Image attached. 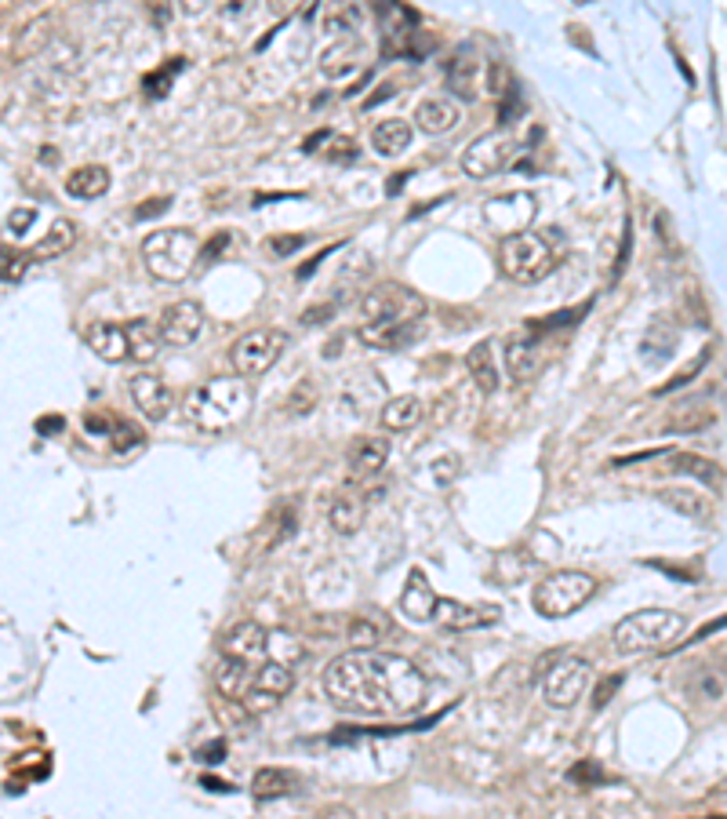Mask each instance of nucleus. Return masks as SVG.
<instances>
[{
	"label": "nucleus",
	"mask_w": 727,
	"mask_h": 819,
	"mask_svg": "<svg viewBox=\"0 0 727 819\" xmlns=\"http://www.w3.org/2000/svg\"><path fill=\"white\" fill-rule=\"evenodd\" d=\"M324 696L349 714H411L430 696L422 670L397 652L349 649L324 666Z\"/></svg>",
	"instance_id": "nucleus-1"
},
{
	"label": "nucleus",
	"mask_w": 727,
	"mask_h": 819,
	"mask_svg": "<svg viewBox=\"0 0 727 819\" xmlns=\"http://www.w3.org/2000/svg\"><path fill=\"white\" fill-rule=\"evenodd\" d=\"M252 405H255L252 382L241 376H219V379L200 382L190 393V401H186V419H190L197 430L222 433L241 423V419L252 412Z\"/></svg>",
	"instance_id": "nucleus-2"
},
{
	"label": "nucleus",
	"mask_w": 727,
	"mask_h": 819,
	"mask_svg": "<svg viewBox=\"0 0 727 819\" xmlns=\"http://www.w3.org/2000/svg\"><path fill=\"white\" fill-rule=\"evenodd\" d=\"M684 634V616L673 612V608H641V612L625 616L611 630V641L622 655H641V652H655L666 649L670 641Z\"/></svg>",
	"instance_id": "nucleus-3"
},
{
	"label": "nucleus",
	"mask_w": 727,
	"mask_h": 819,
	"mask_svg": "<svg viewBox=\"0 0 727 819\" xmlns=\"http://www.w3.org/2000/svg\"><path fill=\"white\" fill-rule=\"evenodd\" d=\"M143 259H146V270L154 273L157 281L179 284L190 277V270H197L200 263V241H197V233L182 230V227L154 230L143 241Z\"/></svg>",
	"instance_id": "nucleus-4"
},
{
	"label": "nucleus",
	"mask_w": 727,
	"mask_h": 819,
	"mask_svg": "<svg viewBox=\"0 0 727 819\" xmlns=\"http://www.w3.org/2000/svg\"><path fill=\"white\" fill-rule=\"evenodd\" d=\"M597 587L600 582L589 576V573H579V568H563V573H554L546 576L542 582L535 587V612L542 619H568L575 616L579 608H586L589 601L597 598Z\"/></svg>",
	"instance_id": "nucleus-5"
},
{
	"label": "nucleus",
	"mask_w": 727,
	"mask_h": 819,
	"mask_svg": "<svg viewBox=\"0 0 727 819\" xmlns=\"http://www.w3.org/2000/svg\"><path fill=\"white\" fill-rule=\"evenodd\" d=\"M503 273L513 281V284H535L542 281L549 270H554V233H538V230H528V233H517V238L503 241Z\"/></svg>",
	"instance_id": "nucleus-6"
},
{
	"label": "nucleus",
	"mask_w": 727,
	"mask_h": 819,
	"mask_svg": "<svg viewBox=\"0 0 727 819\" xmlns=\"http://www.w3.org/2000/svg\"><path fill=\"white\" fill-rule=\"evenodd\" d=\"M360 317H364V325H375V321H393V325H422L425 300L419 292H411L408 284L386 281V284H375V288L360 300Z\"/></svg>",
	"instance_id": "nucleus-7"
},
{
	"label": "nucleus",
	"mask_w": 727,
	"mask_h": 819,
	"mask_svg": "<svg viewBox=\"0 0 727 819\" xmlns=\"http://www.w3.org/2000/svg\"><path fill=\"white\" fill-rule=\"evenodd\" d=\"M292 335L281 328H255L244 332L241 339L230 346V365L241 379H259L281 361V354L287 350Z\"/></svg>",
	"instance_id": "nucleus-8"
},
{
	"label": "nucleus",
	"mask_w": 727,
	"mask_h": 819,
	"mask_svg": "<svg viewBox=\"0 0 727 819\" xmlns=\"http://www.w3.org/2000/svg\"><path fill=\"white\" fill-rule=\"evenodd\" d=\"M589 674H593V666L582 655H560V660H554L542 670V700L554 711H568V706L582 700Z\"/></svg>",
	"instance_id": "nucleus-9"
},
{
	"label": "nucleus",
	"mask_w": 727,
	"mask_h": 819,
	"mask_svg": "<svg viewBox=\"0 0 727 819\" xmlns=\"http://www.w3.org/2000/svg\"><path fill=\"white\" fill-rule=\"evenodd\" d=\"M513 154H517V139H513L506 128L487 132L462 150V171H466L470 179H492L495 171L509 168Z\"/></svg>",
	"instance_id": "nucleus-10"
},
{
	"label": "nucleus",
	"mask_w": 727,
	"mask_h": 819,
	"mask_svg": "<svg viewBox=\"0 0 727 819\" xmlns=\"http://www.w3.org/2000/svg\"><path fill=\"white\" fill-rule=\"evenodd\" d=\"M295 689V674H292V666H284V663H262L259 670H255V681H252V689H247V696L241 700L244 703V711L252 714V717H259V714H266V711H273L287 692Z\"/></svg>",
	"instance_id": "nucleus-11"
},
{
	"label": "nucleus",
	"mask_w": 727,
	"mask_h": 819,
	"mask_svg": "<svg viewBox=\"0 0 727 819\" xmlns=\"http://www.w3.org/2000/svg\"><path fill=\"white\" fill-rule=\"evenodd\" d=\"M535 219V197L531 193H503V197H492V201L484 204V222L492 227L495 233H503V238H517V233H528Z\"/></svg>",
	"instance_id": "nucleus-12"
},
{
	"label": "nucleus",
	"mask_w": 727,
	"mask_h": 819,
	"mask_svg": "<svg viewBox=\"0 0 727 819\" xmlns=\"http://www.w3.org/2000/svg\"><path fill=\"white\" fill-rule=\"evenodd\" d=\"M157 332H160V343H168V346H193L200 339V332H204V309L193 300L171 303L165 314L157 317Z\"/></svg>",
	"instance_id": "nucleus-13"
},
{
	"label": "nucleus",
	"mask_w": 727,
	"mask_h": 819,
	"mask_svg": "<svg viewBox=\"0 0 727 819\" xmlns=\"http://www.w3.org/2000/svg\"><path fill=\"white\" fill-rule=\"evenodd\" d=\"M131 390V401L135 408L149 419V423H165L175 408V390L168 387L160 376H149V371H139V376H131L128 382Z\"/></svg>",
	"instance_id": "nucleus-14"
},
{
	"label": "nucleus",
	"mask_w": 727,
	"mask_h": 819,
	"mask_svg": "<svg viewBox=\"0 0 727 819\" xmlns=\"http://www.w3.org/2000/svg\"><path fill=\"white\" fill-rule=\"evenodd\" d=\"M503 365H506V376L513 382H528V379L538 376V368H542V343H538V332L535 328L509 335Z\"/></svg>",
	"instance_id": "nucleus-15"
},
{
	"label": "nucleus",
	"mask_w": 727,
	"mask_h": 819,
	"mask_svg": "<svg viewBox=\"0 0 727 819\" xmlns=\"http://www.w3.org/2000/svg\"><path fill=\"white\" fill-rule=\"evenodd\" d=\"M266 644H270V630L262 623H255V619H241V623H233L219 638L222 655H230V660H244V663L266 655Z\"/></svg>",
	"instance_id": "nucleus-16"
},
{
	"label": "nucleus",
	"mask_w": 727,
	"mask_h": 819,
	"mask_svg": "<svg viewBox=\"0 0 727 819\" xmlns=\"http://www.w3.org/2000/svg\"><path fill=\"white\" fill-rule=\"evenodd\" d=\"M498 616H503L498 605H466L455 598H441V605H436V623L444 630H481L498 623Z\"/></svg>",
	"instance_id": "nucleus-17"
},
{
	"label": "nucleus",
	"mask_w": 727,
	"mask_h": 819,
	"mask_svg": "<svg viewBox=\"0 0 727 819\" xmlns=\"http://www.w3.org/2000/svg\"><path fill=\"white\" fill-rule=\"evenodd\" d=\"M84 343L92 346V354H98L109 365H120L131 357V339H128V325H117V321H98V325L84 328Z\"/></svg>",
	"instance_id": "nucleus-18"
},
{
	"label": "nucleus",
	"mask_w": 727,
	"mask_h": 819,
	"mask_svg": "<svg viewBox=\"0 0 727 819\" xmlns=\"http://www.w3.org/2000/svg\"><path fill=\"white\" fill-rule=\"evenodd\" d=\"M436 605H441L436 590L430 587L425 573H419V568H415V573H411L408 582H404V594H400V612H404L411 623H433Z\"/></svg>",
	"instance_id": "nucleus-19"
},
{
	"label": "nucleus",
	"mask_w": 727,
	"mask_h": 819,
	"mask_svg": "<svg viewBox=\"0 0 727 819\" xmlns=\"http://www.w3.org/2000/svg\"><path fill=\"white\" fill-rule=\"evenodd\" d=\"M386 459H390V444H386L382 438H357L346 449V466L357 481L379 477L386 470Z\"/></svg>",
	"instance_id": "nucleus-20"
},
{
	"label": "nucleus",
	"mask_w": 727,
	"mask_h": 819,
	"mask_svg": "<svg viewBox=\"0 0 727 819\" xmlns=\"http://www.w3.org/2000/svg\"><path fill=\"white\" fill-rule=\"evenodd\" d=\"M717 423V408H713L709 397H684L681 405L670 408L666 430L670 433H698Z\"/></svg>",
	"instance_id": "nucleus-21"
},
{
	"label": "nucleus",
	"mask_w": 727,
	"mask_h": 819,
	"mask_svg": "<svg viewBox=\"0 0 727 819\" xmlns=\"http://www.w3.org/2000/svg\"><path fill=\"white\" fill-rule=\"evenodd\" d=\"M422 325H393V321H375V325H360L357 339L371 350H404L419 339Z\"/></svg>",
	"instance_id": "nucleus-22"
},
{
	"label": "nucleus",
	"mask_w": 727,
	"mask_h": 819,
	"mask_svg": "<svg viewBox=\"0 0 727 819\" xmlns=\"http://www.w3.org/2000/svg\"><path fill=\"white\" fill-rule=\"evenodd\" d=\"M466 368H470V379L476 382V390L481 393H495L503 387V371H498V361H495V343L492 339H481L466 354Z\"/></svg>",
	"instance_id": "nucleus-23"
},
{
	"label": "nucleus",
	"mask_w": 727,
	"mask_h": 819,
	"mask_svg": "<svg viewBox=\"0 0 727 819\" xmlns=\"http://www.w3.org/2000/svg\"><path fill=\"white\" fill-rule=\"evenodd\" d=\"M211 681H215V692L222 700L241 703L247 696V689H252L255 674L247 670L244 660H230V655H222V660L215 663V674H211Z\"/></svg>",
	"instance_id": "nucleus-24"
},
{
	"label": "nucleus",
	"mask_w": 727,
	"mask_h": 819,
	"mask_svg": "<svg viewBox=\"0 0 727 819\" xmlns=\"http://www.w3.org/2000/svg\"><path fill=\"white\" fill-rule=\"evenodd\" d=\"M462 120V109L451 103V98H422L415 106V124L425 135H444L455 132Z\"/></svg>",
	"instance_id": "nucleus-25"
},
{
	"label": "nucleus",
	"mask_w": 727,
	"mask_h": 819,
	"mask_svg": "<svg viewBox=\"0 0 727 819\" xmlns=\"http://www.w3.org/2000/svg\"><path fill=\"white\" fill-rule=\"evenodd\" d=\"M447 88L462 103H473L481 95V62H476L470 52H462L447 62Z\"/></svg>",
	"instance_id": "nucleus-26"
},
{
	"label": "nucleus",
	"mask_w": 727,
	"mask_h": 819,
	"mask_svg": "<svg viewBox=\"0 0 727 819\" xmlns=\"http://www.w3.org/2000/svg\"><path fill=\"white\" fill-rule=\"evenodd\" d=\"M422 412H425V408H422V401L415 393H400V397H390V401L382 405L379 423H382V430H390V433H404V430L422 423Z\"/></svg>",
	"instance_id": "nucleus-27"
},
{
	"label": "nucleus",
	"mask_w": 727,
	"mask_h": 819,
	"mask_svg": "<svg viewBox=\"0 0 727 819\" xmlns=\"http://www.w3.org/2000/svg\"><path fill=\"white\" fill-rule=\"evenodd\" d=\"M73 241H77V227H73V219H55L52 230L44 233V241H36L30 248V259L33 263H48V259H59L66 255Z\"/></svg>",
	"instance_id": "nucleus-28"
},
{
	"label": "nucleus",
	"mask_w": 727,
	"mask_h": 819,
	"mask_svg": "<svg viewBox=\"0 0 727 819\" xmlns=\"http://www.w3.org/2000/svg\"><path fill=\"white\" fill-rule=\"evenodd\" d=\"M371 146H375V154H382V157H400L411 146V124L400 117L379 120L371 128Z\"/></svg>",
	"instance_id": "nucleus-29"
},
{
	"label": "nucleus",
	"mask_w": 727,
	"mask_h": 819,
	"mask_svg": "<svg viewBox=\"0 0 727 819\" xmlns=\"http://www.w3.org/2000/svg\"><path fill=\"white\" fill-rule=\"evenodd\" d=\"M109 190V171L103 165H84L66 179V193L77 197V201H95Z\"/></svg>",
	"instance_id": "nucleus-30"
},
{
	"label": "nucleus",
	"mask_w": 727,
	"mask_h": 819,
	"mask_svg": "<svg viewBox=\"0 0 727 819\" xmlns=\"http://www.w3.org/2000/svg\"><path fill=\"white\" fill-rule=\"evenodd\" d=\"M128 325V339H131V361L139 365H149L160 350V332H157V321H146V317H135V321H124Z\"/></svg>",
	"instance_id": "nucleus-31"
},
{
	"label": "nucleus",
	"mask_w": 727,
	"mask_h": 819,
	"mask_svg": "<svg viewBox=\"0 0 727 819\" xmlns=\"http://www.w3.org/2000/svg\"><path fill=\"white\" fill-rule=\"evenodd\" d=\"M364 514H368L364 500H357V495H338L328 511L331 532H338V536H354V532L364 525Z\"/></svg>",
	"instance_id": "nucleus-32"
},
{
	"label": "nucleus",
	"mask_w": 727,
	"mask_h": 819,
	"mask_svg": "<svg viewBox=\"0 0 727 819\" xmlns=\"http://www.w3.org/2000/svg\"><path fill=\"white\" fill-rule=\"evenodd\" d=\"M670 474H684V477H698L706 485H717L720 481V466L706 455L695 452H670Z\"/></svg>",
	"instance_id": "nucleus-33"
},
{
	"label": "nucleus",
	"mask_w": 727,
	"mask_h": 819,
	"mask_svg": "<svg viewBox=\"0 0 727 819\" xmlns=\"http://www.w3.org/2000/svg\"><path fill=\"white\" fill-rule=\"evenodd\" d=\"M292 790H295V776L287 773V768H259L252 779V794L259 801L284 798V794H292Z\"/></svg>",
	"instance_id": "nucleus-34"
},
{
	"label": "nucleus",
	"mask_w": 727,
	"mask_h": 819,
	"mask_svg": "<svg viewBox=\"0 0 727 819\" xmlns=\"http://www.w3.org/2000/svg\"><path fill=\"white\" fill-rule=\"evenodd\" d=\"M658 500L666 503V506H673L676 514L692 517V521H698V517H706V514H709V500H706L702 492H695V489H662V492H658Z\"/></svg>",
	"instance_id": "nucleus-35"
},
{
	"label": "nucleus",
	"mask_w": 727,
	"mask_h": 819,
	"mask_svg": "<svg viewBox=\"0 0 727 819\" xmlns=\"http://www.w3.org/2000/svg\"><path fill=\"white\" fill-rule=\"evenodd\" d=\"M270 660L273 663H284V666H295L306 660V649L303 641H298L292 630H270V644H266Z\"/></svg>",
	"instance_id": "nucleus-36"
},
{
	"label": "nucleus",
	"mask_w": 727,
	"mask_h": 819,
	"mask_svg": "<svg viewBox=\"0 0 727 819\" xmlns=\"http://www.w3.org/2000/svg\"><path fill=\"white\" fill-rule=\"evenodd\" d=\"M360 66V44L357 41H346L331 48V52H324L320 59V70L328 73V77H346V73H354Z\"/></svg>",
	"instance_id": "nucleus-37"
},
{
	"label": "nucleus",
	"mask_w": 727,
	"mask_h": 819,
	"mask_svg": "<svg viewBox=\"0 0 727 819\" xmlns=\"http://www.w3.org/2000/svg\"><path fill=\"white\" fill-rule=\"evenodd\" d=\"M382 638V627L375 623L371 616H349L346 623V644H354V649H375Z\"/></svg>",
	"instance_id": "nucleus-38"
},
{
	"label": "nucleus",
	"mask_w": 727,
	"mask_h": 819,
	"mask_svg": "<svg viewBox=\"0 0 727 819\" xmlns=\"http://www.w3.org/2000/svg\"><path fill=\"white\" fill-rule=\"evenodd\" d=\"M317 382L313 379H298L295 382V390H292V397H287V412L292 416H309L313 408H317Z\"/></svg>",
	"instance_id": "nucleus-39"
},
{
	"label": "nucleus",
	"mask_w": 727,
	"mask_h": 819,
	"mask_svg": "<svg viewBox=\"0 0 727 819\" xmlns=\"http://www.w3.org/2000/svg\"><path fill=\"white\" fill-rule=\"evenodd\" d=\"M143 430L139 427H131V423H124V419H120V423H113V449H117L120 455L124 452H135V449H143Z\"/></svg>",
	"instance_id": "nucleus-40"
},
{
	"label": "nucleus",
	"mask_w": 727,
	"mask_h": 819,
	"mask_svg": "<svg viewBox=\"0 0 727 819\" xmlns=\"http://www.w3.org/2000/svg\"><path fill=\"white\" fill-rule=\"evenodd\" d=\"M706 361H709V350H702V354L695 357V361H692V365H687V368L681 371V376H673L670 382H662V387L655 390V397H666V393H673V390L687 387V382H692V379L698 376V371H702V365H706Z\"/></svg>",
	"instance_id": "nucleus-41"
},
{
	"label": "nucleus",
	"mask_w": 727,
	"mask_h": 819,
	"mask_svg": "<svg viewBox=\"0 0 727 819\" xmlns=\"http://www.w3.org/2000/svg\"><path fill=\"white\" fill-rule=\"evenodd\" d=\"M622 681H625L622 670H615V674H608V678L597 681V689H593V711H604V706L611 703V696H615V692L622 689Z\"/></svg>",
	"instance_id": "nucleus-42"
},
{
	"label": "nucleus",
	"mask_w": 727,
	"mask_h": 819,
	"mask_svg": "<svg viewBox=\"0 0 727 819\" xmlns=\"http://www.w3.org/2000/svg\"><path fill=\"white\" fill-rule=\"evenodd\" d=\"M230 238H233V233H215V238H211L204 248H200V263H197V270H208L211 263H215V259L225 252V248H230Z\"/></svg>",
	"instance_id": "nucleus-43"
},
{
	"label": "nucleus",
	"mask_w": 727,
	"mask_h": 819,
	"mask_svg": "<svg viewBox=\"0 0 727 819\" xmlns=\"http://www.w3.org/2000/svg\"><path fill=\"white\" fill-rule=\"evenodd\" d=\"M179 70H182V59H171L165 73H154V77H146V92L154 95V98H157V95H168V84H171V77H175Z\"/></svg>",
	"instance_id": "nucleus-44"
},
{
	"label": "nucleus",
	"mask_w": 727,
	"mask_h": 819,
	"mask_svg": "<svg viewBox=\"0 0 727 819\" xmlns=\"http://www.w3.org/2000/svg\"><path fill=\"white\" fill-rule=\"evenodd\" d=\"M306 244H309V233H284V238L270 241V252L273 255H292V252H298V248H306Z\"/></svg>",
	"instance_id": "nucleus-45"
},
{
	"label": "nucleus",
	"mask_w": 727,
	"mask_h": 819,
	"mask_svg": "<svg viewBox=\"0 0 727 819\" xmlns=\"http://www.w3.org/2000/svg\"><path fill=\"white\" fill-rule=\"evenodd\" d=\"M33 263L30 259V252H15V255H4V284H15V281H22V273H27V266Z\"/></svg>",
	"instance_id": "nucleus-46"
},
{
	"label": "nucleus",
	"mask_w": 727,
	"mask_h": 819,
	"mask_svg": "<svg viewBox=\"0 0 727 819\" xmlns=\"http://www.w3.org/2000/svg\"><path fill=\"white\" fill-rule=\"evenodd\" d=\"M455 474H459V459L455 455H444V459H436V463H433L436 485H447V481H455Z\"/></svg>",
	"instance_id": "nucleus-47"
},
{
	"label": "nucleus",
	"mask_w": 727,
	"mask_h": 819,
	"mask_svg": "<svg viewBox=\"0 0 727 819\" xmlns=\"http://www.w3.org/2000/svg\"><path fill=\"white\" fill-rule=\"evenodd\" d=\"M33 219H36L33 208H15V212L8 216V230L15 233V238H22V233L30 230V222H33Z\"/></svg>",
	"instance_id": "nucleus-48"
},
{
	"label": "nucleus",
	"mask_w": 727,
	"mask_h": 819,
	"mask_svg": "<svg viewBox=\"0 0 727 819\" xmlns=\"http://www.w3.org/2000/svg\"><path fill=\"white\" fill-rule=\"evenodd\" d=\"M328 157L338 160V165H346V160H354V157H357V143H354V139H335Z\"/></svg>",
	"instance_id": "nucleus-49"
},
{
	"label": "nucleus",
	"mask_w": 727,
	"mask_h": 819,
	"mask_svg": "<svg viewBox=\"0 0 727 819\" xmlns=\"http://www.w3.org/2000/svg\"><path fill=\"white\" fill-rule=\"evenodd\" d=\"M168 208H171V197H154V201L139 204V212H135V219H154V216H160V212H168Z\"/></svg>",
	"instance_id": "nucleus-50"
},
{
	"label": "nucleus",
	"mask_w": 727,
	"mask_h": 819,
	"mask_svg": "<svg viewBox=\"0 0 727 819\" xmlns=\"http://www.w3.org/2000/svg\"><path fill=\"white\" fill-rule=\"evenodd\" d=\"M225 758V743L222 739H211L200 747V762H222Z\"/></svg>",
	"instance_id": "nucleus-51"
},
{
	"label": "nucleus",
	"mask_w": 727,
	"mask_h": 819,
	"mask_svg": "<svg viewBox=\"0 0 727 819\" xmlns=\"http://www.w3.org/2000/svg\"><path fill=\"white\" fill-rule=\"evenodd\" d=\"M335 248H338V244H335ZM335 248H324V252H320L317 259H309V263H306V266H298V270H295V277H298V281H306V277H313V270H317V266H320V259H324V255H331V252H335Z\"/></svg>",
	"instance_id": "nucleus-52"
},
{
	"label": "nucleus",
	"mask_w": 727,
	"mask_h": 819,
	"mask_svg": "<svg viewBox=\"0 0 727 819\" xmlns=\"http://www.w3.org/2000/svg\"><path fill=\"white\" fill-rule=\"evenodd\" d=\"M338 306H317V309H306L303 314V325H317V321H328Z\"/></svg>",
	"instance_id": "nucleus-53"
},
{
	"label": "nucleus",
	"mask_w": 727,
	"mask_h": 819,
	"mask_svg": "<svg viewBox=\"0 0 727 819\" xmlns=\"http://www.w3.org/2000/svg\"><path fill=\"white\" fill-rule=\"evenodd\" d=\"M324 139H331V132H328V128L317 132V135H309V139L303 143V150H306V154H313V150H317V146H320Z\"/></svg>",
	"instance_id": "nucleus-54"
},
{
	"label": "nucleus",
	"mask_w": 727,
	"mask_h": 819,
	"mask_svg": "<svg viewBox=\"0 0 727 819\" xmlns=\"http://www.w3.org/2000/svg\"><path fill=\"white\" fill-rule=\"evenodd\" d=\"M200 784H204L208 790H215V794H230V790H233L230 784H222V779H211V776H204Z\"/></svg>",
	"instance_id": "nucleus-55"
},
{
	"label": "nucleus",
	"mask_w": 727,
	"mask_h": 819,
	"mask_svg": "<svg viewBox=\"0 0 727 819\" xmlns=\"http://www.w3.org/2000/svg\"><path fill=\"white\" fill-rule=\"evenodd\" d=\"M390 95H393V88H390V84H386V88H379V95L368 98V103H364V106H375V103H382V98H390Z\"/></svg>",
	"instance_id": "nucleus-56"
},
{
	"label": "nucleus",
	"mask_w": 727,
	"mask_h": 819,
	"mask_svg": "<svg viewBox=\"0 0 727 819\" xmlns=\"http://www.w3.org/2000/svg\"><path fill=\"white\" fill-rule=\"evenodd\" d=\"M284 197H295V193H277V201H284ZM266 201H273V197H266V193L255 197V204H266Z\"/></svg>",
	"instance_id": "nucleus-57"
},
{
	"label": "nucleus",
	"mask_w": 727,
	"mask_h": 819,
	"mask_svg": "<svg viewBox=\"0 0 727 819\" xmlns=\"http://www.w3.org/2000/svg\"><path fill=\"white\" fill-rule=\"evenodd\" d=\"M720 798H727V779H724V784H720Z\"/></svg>",
	"instance_id": "nucleus-58"
}]
</instances>
